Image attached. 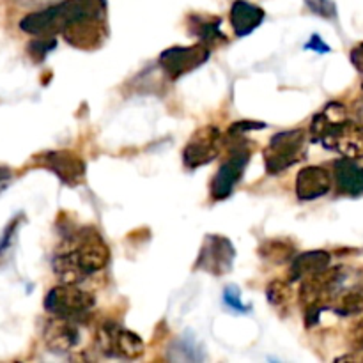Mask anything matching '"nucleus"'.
<instances>
[{
    "label": "nucleus",
    "mask_w": 363,
    "mask_h": 363,
    "mask_svg": "<svg viewBox=\"0 0 363 363\" xmlns=\"http://www.w3.org/2000/svg\"><path fill=\"white\" fill-rule=\"evenodd\" d=\"M105 14L106 0H60L45 9L25 14L20 20V28L30 35H55L77 21Z\"/></svg>",
    "instance_id": "obj_2"
},
{
    "label": "nucleus",
    "mask_w": 363,
    "mask_h": 363,
    "mask_svg": "<svg viewBox=\"0 0 363 363\" xmlns=\"http://www.w3.org/2000/svg\"><path fill=\"white\" fill-rule=\"evenodd\" d=\"M266 123H261V121H236L233 126L227 130V135L229 137H241L247 131H254V130H264Z\"/></svg>",
    "instance_id": "obj_27"
},
{
    "label": "nucleus",
    "mask_w": 363,
    "mask_h": 363,
    "mask_svg": "<svg viewBox=\"0 0 363 363\" xmlns=\"http://www.w3.org/2000/svg\"><path fill=\"white\" fill-rule=\"evenodd\" d=\"M264 16L266 13L262 7L255 6L248 0H236L230 7L229 18L238 38H245V35L252 34L257 27H261Z\"/></svg>",
    "instance_id": "obj_18"
},
{
    "label": "nucleus",
    "mask_w": 363,
    "mask_h": 363,
    "mask_svg": "<svg viewBox=\"0 0 363 363\" xmlns=\"http://www.w3.org/2000/svg\"><path fill=\"white\" fill-rule=\"evenodd\" d=\"M96 298L77 284H60L52 287L45 296V311L52 315L84 319L94 308Z\"/></svg>",
    "instance_id": "obj_6"
},
{
    "label": "nucleus",
    "mask_w": 363,
    "mask_h": 363,
    "mask_svg": "<svg viewBox=\"0 0 363 363\" xmlns=\"http://www.w3.org/2000/svg\"><path fill=\"white\" fill-rule=\"evenodd\" d=\"M11 181H13V170L6 165H0V191L6 190Z\"/></svg>",
    "instance_id": "obj_31"
},
{
    "label": "nucleus",
    "mask_w": 363,
    "mask_h": 363,
    "mask_svg": "<svg viewBox=\"0 0 363 363\" xmlns=\"http://www.w3.org/2000/svg\"><path fill=\"white\" fill-rule=\"evenodd\" d=\"M99 351L108 357L126 358V360H137L145 353V344L137 333L130 332L124 326L113 321H105L99 325L94 335Z\"/></svg>",
    "instance_id": "obj_7"
},
{
    "label": "nucleus",
    "mask_w": 363,
    "mask_h": 363,
    "mask_svg": "<svg viewBox=\"0 0 363 363\" xmlns=\"http://www.w3.org/2000/svg\"><path fill=\"white\" fill-rule=\"evenodd\" d=\"M16 2L21 4V6H38V4H46L50 0H16Z\"/></svg>",
    "instance_id": "obj_33"
},
{
    "label": "nucleus",
    "mask_w": 363,
    "mask_h": 363,
    "mask_svg": "<svg viewBox=\"0 0 363 363\" xmlns=\"http://www.w3.org/2000/svg\"><path fill=\"white\" fill-rule=\"evenodd\" d=\"M350 346L353 351H363V318L350 330Z\"/></svg>",
    "instance_id": "obj_28"
},
{
    "label": "nucleus",
    "mask_w": 363,
    "mask_h": 363,
    "mask_svg": "<svg viewBox=\"0 0 363 363\" xmlns=\"http://www.w3.org/2000/svg\"><path fill=\"white\" fill-rule=\"evenodd\" d=\"M305 48L312 50V52H318V53H328L330 52V46L326 45V43L323 41L318 34H314L311 39H308V43L305 45Z\"/></svg>",
    "instance_id": "obj_30"
},
{
    "label": "nucleus",
    "mask_w": 363,
    "mask_h": 363,
    "mask_svg": "<svg viewBox=\"0 0 363 363\" xmlns=\"http://www.w3.org/2000/svg\"><path fill=\"white\" fill-rule=\"evenodd\" d=\"M110 262V248L98 230L85 227L67 234L52 261L53 273L62 284H82L103 272Z\"/></svg>",
    "instance_id": "obj_1"
},
{
    "label": "nucleus",
    "mask_w": 363,
    "mask_h": 363,
    "mask_svg": "<svg viewBox=\"0 0 363 363\" xmlns=\"http://www.w3.org/2000/svg\"><path fill=\"white\" fill-rule=\"evenodd\" d=\"M335 312L339 315H357L363 312V284L362 286L354 287L353 291L344 294L340 298L339 305L335 307Z\"/></svg>",
    "instance_id": "obj_22"
},
{
    "label": "nucleus",
    "mask_w": 363,
    "mask_h": 363,
    "mask_svg": "<svg viewBox=\"0 0 363 363\" xmlns=\"http://www.w3.org/2000/svg\"><path fill=\"white\" fill-rule=\"evenodd\" d=\"M353 113H354V123H358L363 128V99L354 103Z\"/></svg>",
    "instance_id": "obj_32"
},
{
    "label": "nucleus",
    "mask_w": 363,
    "mask_h": 363,
    "mask_svg": "<svg viewBox=\"0 0 363 363\" xmlns=\"http://www.w3.org/2000/svg\"><path fill=\"white\" fill-rule=\"evenodd\" d=\"M308 133L305 130H287L273 135L264 149V167L268 174H280L307 156Z\"/></svg>",
    "instance_id": "obj_5"
},
{
    "label": "nucleus",
    "mask_w": 363,
    "mask_h": 363,
    "mask_svg": "<svg viewBox=\"0 0 363 363\" xmlns=\"http://www.w3.org/2000/svg\"><path fill=\"white\" fill-rule=\"evenodd\" d=\"M223 137L216 126H202L191 135L183 149V163L188 169L209 165L222 152Z\"/></svg>",
    "instance_id": "obj_11"
},
{
    "label": "nucleus",
    "mask_w": 363,
    "mask_h": 363,
    "mask_svg": "<svg viewBox=\"0 0 363 363\" xmlns=\"http://www.w3.org/2000/svg\"><path fill=\"white\" fill-rule=\"evenodd\" d=\"M311 137L325 149L339 152L342 158H363V128L353 119H337L323 110L312 117Z\"/></svg>",
    "instance_id": "obj_3"
},
{
    "label": "nucleus",
    "mask_w": 363,
    "mask_h": 363,
    "mask_svg": "<svg viewBox=\"0 0 363 363\" xmlns=\"http://www.w3.org/2000/svg\"><path fill=\"white\" fill-rule=\"evenodd\" d=\"M57 46L55 35H35V39H32L28 43V55L35 60V62H41L50 52Z\"/></svg>",
    "instance_id": "obj_23"
},
{
    "label": "nucleus",
    "mask_w": 363,
    "mask_h": 363,
    "mask_svg": "<svg viewBox=\"0 0 363 363\" xmlns=\"http://www.w3.org/2000/svg\"><path fill=\"white\" fill-rule=\"evenodd\" d=\"M222 300L223 305H225L229 311L236 312V314H247V312H250V307H248L247 303H243V300H241V293L236 286H227L225 289H223Z\"/></svg>",
    "instance_id": "obj_25"
},
{
    "label": "nucleus",
    "mask_w": 363,
    "mask_h": 363,
    "mask_svg": "<svg viewBox=\"0 0 363 363\" xmlns=\"http://www.w3.org/2000/svg\"><path fill=\"white\" fill-rule=\"evenodd\" d=\"M252 149L248 145H238L229 152L223 165L216 170L215 177L211 181V197L215 201H223L233 195L234 188L243 177L245 169L250 162Z\"/></svg>",
    "instance_id": "obj_12"
},
{
    "label": "nucleus",
    "mask_w": 363,
    "mask_h": 363,
    "mask_svg": "<svg viewBox=\"0 0 363 363\" xmlns=\"http://www.w3.org/2000/svg\"><path fill=\"white\" fill-rule=\"evenodd\" d=\"M259 255L273 264H282V262H291V259L296 255V247L289 240L275 238V240H266L259 247Z\"/></svg>",
    "instance_id": "obj_20"
},
{
    "label": "nucleus",
    "mask_w": 363,
    "mask_h": 363,
    "mask_svg": "<svg viewBox=\"0 0 363 363\" xmlns=\"http://www.w3.org/2000/svg\"><path fill=\"white\" fill-rule=\"evenodd\" d=\"M209 55H211V50L202 45V43L190 46H172V48L163 50L158 64L163 73H165V77L169 80L176 82L181 77L191 73L197 67H201L202 64L208 62Z\"/></svg>",
    "instance_id": "obj_9"
},
{
    "label": "nucleus",
    "mask_w": 363,
    "mask_h": 363,
    "mask_svg": "<svg viewBox=\"0 0 363 363\" xmlns=\"http://www.w3.org/2000/svg\"><path fill=\"white\" fill-rule=\"evenodd\" d=\"M350 59L351 64L354 66V69L363 74V43H358L357 46H353V50H351L350 53Z\"/></svg>",
    "instance_id": "obj_29"
},
{
    "label": "nucleus",
    "mask_w": 363,
    "mask_h": 363,
    "mask_svg": "<svg viewBox=\"0 0 363 363\" xmlns=\"http://www.w3.org/2000/svg\"><path fill=\"white\" fill-rule=\"evenodd\" d=\"M362 91H363V84H362Z\"/></svg>",
    "instance_id": "obj_34"
},
{
    "label": "nucleus",
    "mask_w": 363,
    "mask_h": 363,
    "mask_svg": "<svg viewBox=\"0 0 363 363\" xmlns=\"http://www.w3.org/2000/svg\"><path fill=\"white\" fill-rule=\"evenodd\" d=\"M266 298H268L269 303L275 308L282 311L287 308L291 303V298H293V291H291V282L289 280L275 279L268 284L266 287Z\"/></svg>",
    "instance_id": "obj_21"
},
{
    "label": "nucleus",
    "mask_w": 363,
    "mask_h": 363,
    "mask_svg": "<svg viewBox=\"0 0 363 363\" xmlns=\"http://www.w3.org/2000/svg\"><path fill=\"white\" fill-rule=\"evenodd\" d=\"M186 25L190 34L199 38V43L206 45L209 50L227 43V35L222 32V20L215 14L191 13L186 18Z\"/></svg>",
    "instance_id": "obj_16"
},
{
    "label": "nucleus",
    "mask_w": 363,
    "mask_h": 363,
    "mask_svg": "<svg viewBox=\"0 0 363 363\" xmlns=\"http://www.w3.org/2000/svg\"><path fill=\"white\" fill-rule=\"evenodd\" d=\"M234 259H236V248L229 238L208 234L195 261V269L213 277H223L233 269Z\"/></svg>",
    "instance_id": "obj_10"
},
{
    "label": "nucleus",
    "mask_w": 363,
    "mask_h": 363,
    "mask_svg": "<svg viewBox=\"0 0 363 363\" xmlns=\"http://www.w3.org/2000/svg\"><path fill=\"white\" fill-rule=\"evenodd\" d=\"M333 176L326 167L308 165L296 176V197L300 201H315L332 190Z\"/></svg>",
    "instance_id": "obj_15"
},
{
    "label": "nucleus",
    "mask_w": 363,
    "mask_h": 363,
    "mask_svg": "<svg viewBox=\"0 0 363 363\" xmlns=\"http://www.w3.org/2000/svg\"><path fill=\"white\" fill-rule=\"evenodd\" d=\"M305 4H307V7L312 13L319 14V16L323 18H328V20L335 18L337 14L333 0H305Z\"/></svg>",
    "instance_id": "obj_26"
},
{
    "label": "nucleus",
    "mask_w": 363,
    "mask_h": 363,
    "mask_svg": "<svg viewBox=\"0 0 363 363\" xmlns=\"http://www.w3.org/2000/svg\"><path fill=\"white\" fill-rule=\"evenodd\" d=\"M21 220H23V215L14 216V218L7 223L6 229H4L2 236H0V261H2V259L9 254L11 248H13L14 241H16L18 229H20L21 225Z\"/></svg>",
    "instance_id": "obj_24"
},
{
    "label": "nucleus",
    "mask_w": 363,
    "mask_h": 363,
    "mask_svg": "<svg viewBox=\"0 0 363 363\" xmlns=\"http://www.w3.org/2000/svg\"><path fill=\"white\" fill-rule=\"evenodd\" d=\"M32 162L38 163V167L50 170L60 179V183L74 188L80 186L85 181L87 165L80 155H77L71 149H55V151H45L41 155H35Z\"/></svg>",
    "instance_id": "obj_8"
},
{
    "label": "nucleus",
    "mask_w": 363,
    "mask_h": 363,
    "mask_svg": "<svg viewBox=\"0 0 363 363\" xmlns=\"http://www.w3.org/2000/svg\"><path fill=\"white\" fill-rule=\"evenodd\" d=\"M333 179L340 195H346V197L363 195V167L358 165L357 160H337L333 163Z\"/></svg>",
    "instance_id": "obj_17"
},
{
    "label": "nucleus",
    "mask_w": 363,
    "mask_h": 363,
    "mask_svg": "<svg viewBox=\"0 0 363 363\" xmlns=\"http://www.w3.org/2000/svg\"><path fill=\"white\" fill-rule=\"evenodd\" d=\"M80 319L59 318L52 315L43 330V339H45L46 347L53 353H69L80 346L82 330Z\"/></svg>",
    "instance_id": "obj_13"
},
{
    "label": "nucleus",
    "mask_w": 363,
    "mask_h": 363,
    "mask_svg": "<svg viewBox=\"0 0 363 363\" xmlns=\"http://www.w3.org/2000/svg\"><path fill=\"white\" fill-rule=\"evenodd\" d=\"M342 280V268H332V266L301 280L298 293H300V303L305 311L307 326L318 325L319 318L328 308L330 300L335 296Z\"/></svg>",
    "instance_id": "obj_4"
},
{
    "label": "nucleus",
    "mask_w": 363,
    "mask_h": 363,
    "mask_svg": "<svg viewBox=\"0 0 363 363\" xmlns=\"http://www.w3.org/2000/svg\"><path fill=\"white\" fill-rule=\"evenodd\" d=\"M332 262V255L326 250H311L298 254L291 259L289 268V282H301L307 277L328 268Z\"/></svg>",
    "instance_id": "obj_19"
},
{
    "label": "nucleus",
    "mask_w": 363,
    "mask_h": 363,
    "mask_svg": "<svg viewBox=\"0 0 363 363\" xmlns=\"http://www.w3.org/2000/svg\"><path fill=\"white\" fill-rule=\"evenodd\" d=\"M60 34L64 35L67 45L73 48L92 52V50L101 48L103 43L108 38V27L105 23V16L101 18H87V20L77 21L71 27L64 28Z\"/></svg>",
    "instance_id": "obj_14"
}]
</instances>
